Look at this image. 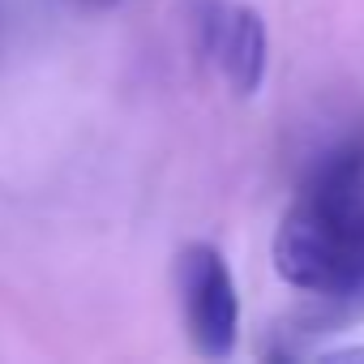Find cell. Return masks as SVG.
Wrapping results in <instances>:
<instances>
[{
    "label": "cell",
    "instance_id": "cell-4",
    "mask_svg": "<svg viewBox=\"0 0 364 364\" xmlns=\"http://www.w3.org/2000/svg\"><path fill=\"white\" fill-rule=\"evenodd\" d=\"M326 360H364V347H338V351H330Z\"/></svg>",
    "mask_w": 364,
    "mask_h": 364
},
{
    "label": "cell",
    "instance_id": "cell-3",
    "mask_svg": "<svg viewBox=\"0 0 364 364\" xmlns=\"http://www.w3.org/2000/svg\"><path fill=\"white\" fill-rule=\"evenodd\" d=\"M193 31H198L202 56H210L219 65L232 95H240V99L257 95V86L266 77V26H262V14L249 9V5H232V0H198Z\"/></svg>",
    "mask_w": 364,
    "mask_h": 364
},
{
    "label": "cell",
    "instance_id": "cell-1",
    "mask_svg": "<svg viewBox=\"0 0 364 364\" xmlns=\"http://www.w3.org/2000/svg\"><path fill=\"white\" fill-rule=\"evenodd\" d=\"M274 270L330 313L364 304V133L330 146L274 228Z\"/></svg>",
    "mask_w": 364,
    "mask_h": 364
},
{
    "label": "cell",
    "instance_id": "cell-2",
    "mask_svg": "<svg viewBox=\"0 0 364 364\" xmlns=\"http://www.w3.org/2000/svg\"><path fill=\"white\" fill-rule=\"evenodd\" d=\"M176 283H180V309H185V330L193 338V351L206 360H228L240 334V296L223 253L206 240L185 245L176 262Z\"/></svg>",
    "mask_w": 364,
    "mask_h": 364
}]
</instances>
